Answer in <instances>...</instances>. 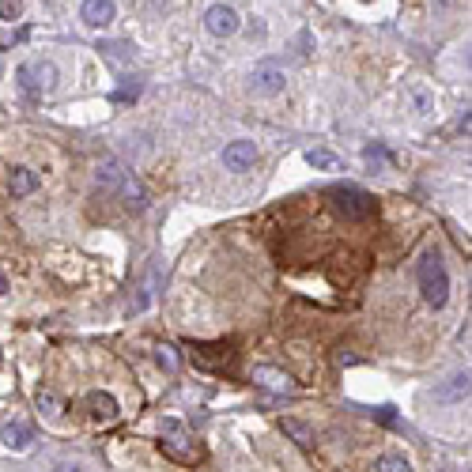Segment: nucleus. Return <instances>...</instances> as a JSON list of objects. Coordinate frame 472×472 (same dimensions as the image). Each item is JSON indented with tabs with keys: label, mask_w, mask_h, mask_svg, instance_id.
<instances>
[{
	"label": "nucleus",
	"mask_w": 472,
	"mask_h": 472,
	"mask_svg": "<svg viewBox=\"0 0 472 472\" xmlns=\"http://www.w3.org/2000/svg\"><path fill=\"white\" fill-rule=\"evenodd\" d=\"M378 419H382V423H390V427H393V423H397V416H393V408H378Z\"/></svg>",
	"instance_id": "cd10ccee"
},
{
	"label": "nucleus",
	"mask_w": 472,
	"mask_h": 472,
	"mask_svg": "<svg viewBox=\"0 0 472 472\" xmlns=\"http://www.w3.org/2000/svg\"><path fill=\"white\" fill-rule=\"evenodd\" d=\"M140 95V80H121V87L114 91V102H132Z\"/></svg>",
	"instance_id": "5701e85b"
},
{
	"label": "nucleus",
	"mask_w": 472,
	"mask_h": 472,
	"mask_svg": "<svg viewBox=\"0 0 472 472\" xmlns=\"http://www.w3.org/2000/svg\"><path fill=\"white\" fill-rule=\"evenodd\" d=\"M329 197H333V208L340 212L344 220H367V215L374 212L370 193L359 189V186H333Z\"/></svg>",
	"instance_id": "20e7f679"
},
{
	"label": "nucleus",
	"mask_w": 472,
	"mask_h": 472,
	"mask_svg": "<svg viewBox=\"0 0 472 472\" xmlns=\"http://www.w3.org/2000/svg\"><path fill=\"white\" fill-rule=\"evenodd\" d=\"M227 355H231V352H227V344H197V348H193V359H197L200 367H223Z\"/></svg>",
	"instance_id": "dca6fc26"
},
{
	"label": "nucleus",
	"mask_w": 472,
	"mask_h": 472,
	"mask_svg": "<svg viewBox=\"0 0 472 472\" xmlns=\"http://www.w3.org/2000/svg\"><path fill=\"white\" fill-rule=\"evenodd\" d=\"M284 83H287L284 68H280V65H272V60H264V65H257V68L250 72V87H253V95H264V99L280 95V91H284Z\"/></svg>",
	"instance_id": "39448f33"
},
{
	"label": "nucleus",
	"mask_w": 472,
	"mask_h": 472,
	"mask_svg": "<svg viewBox=\"0 0 472 472\" xmlns=\"http://www.w3.org/2000/svg\"><path fill=\"white\" fill-rule=\"evenodd\" d=\"M419 291L431 306H446V299H450V276H446L439 253H423L419 257Z\"/></svg>",
	"instance_id": "f03ea898"
},
{
	"label": "nucleus",
	"mask_w": 472,
	"mask_h": 472,
	"mask_svg": "<svg viewBox=\"0 0 472 472\" xmlns=\"http://www.w3.org/2000/svg\"><path fill=\"white\" fill-rule=\"evenodd\" d=\"M468 397V370H457L442 390H434V401L439 404H454V401H465Z\"/></svg>",
	"instance_id": "9b49d317"
},
{
	"label": "nucleus",
	"mask_w": 472,
	"mask_h": 472,
	"mask_svg": "<svg viewBox=\"0 0 472 472\" xmlns=\"http://www.w3.org/2000/svg\"><path fill=\"white\" fill-rule=\"evenodd\" d=\"M253 378H257L261 385H269V390H276V393H291L295 390V382L287 378L284 370H276V367H257V370H253Z\"/></svg>",
	"instance_id": "4468645a"
},
{
	"label": "nucleus",
	"mask_w": 472,
	"mask_h": 472,
	"mask_svg": "<svg viewBox=\"0 0 472 472\" xmlns=\"http://www.w3.org/2000/svg\"><path fill=\"white\" fill-rule=\"evenodd\" d=\"M306 163L313 166V171H340V155H333V151H325V148H310L306 151Z\"/></svg>",
	"instance_id": "a211bd4d"
},
{
	"label": "nucleus",
	"mask_w": 472,
	"mask_h": 472,
	"mask_svg": "<svg viewBox=\"0 0 472 472\" xmlns=\"http://www.w3.org/2000/svg\"><path fill=\"white\" fill-rule=\"evenodd\" d=\"M204 27H208V34H215V38H231L238 31V11L231 4H212L204 11Z\"/></svg>",
	"instance_id": "423d86ee"
},
{
	"label": "nucleus",
	"mask_w": 472,
	"mask_h": 472,
	"mask_svg": "<svg viewBox=\"0 0 472 472\" xmlns=\"http://www.w3.org/2000/svg\"><path fill=\"white\" fill-rule=\"evenodd\" d=\"M155 359H159V367H163V370H171V374L178 370V355H174V348H171V344H159V348H155Z\"/></svg>",
	"instance_id": "b1692460"
},
{
	"label": "nucleus",
	"mask_w": 472,
	"mask_h": 472,
	"mask_svg": "<svg viewBox=\"0 0 472 472\" xmlns=\"http://www.w3.org/2000/svg\"><path fill=\"white\" fill-rule=\"evenodd\" d=\"M0 16H4V19H19V0H0Z\"/></svg>",
	"instance_id": "a878e982"
},
{
	"label": "nucleus",
	"mask_w": 472,
	"mask_h": 472,
	"mask_svg": "<svg viewBox=\"0 0 472 472\" xmlns=\"http://www.w3.org/2000/svg\"><path fill=\"white\" fill-rule=\"evenodd\" d=\"M385 159H390V155H385V148H382V144H367V148H363V163H367V166H374V171H382V166H385Z\"/></svg>",
	"instance_id": "4be33fe9"
},
{
	"label": "nucleus",
	"mask_w": 472,
	"mask_h": 472,
	"mask_svg": "<svg viewBox=\"0 0 472 472\" xmlns=\"http://www.w3.org/2000/svg\"><path fill=\"white\" fill-rule=\"evenodd\" d=\"M280 427H284V434H287V439H291L295 446H302V450H313V427H306L302 419L284 416V419H280Z\"/></svg>",
	"instance_id": "ddd939ff"
},
{
	"label": "nucleus",
	"mask_w": 472,
	"mask_h": 472,
	"mask_svg": "<svg viewBox=\"0 0 472 472\" xmlns=\"http://www.w3.org/2000/svg\"><path fill=\"white\" fill-rule=\"evenodd\" d=\"M125 178H129V171L121 166V159H114V155H110V159H102L99 166H95V181H99L102 189H110V193H117V189H121V181H125Z\"/></svg>",
	"instance_id": "1a4fd4ad"
},
{
	"label": "nucleus",
	"mask_w": 472,
	"mask_h": 472,
	"mask_svg": "<svg viewBox=\"0 0 472 472\" xmlns=\"http://www.w3.org/2000/svg\"><path fill=\"white\" fill-rule=\"evenodd\" d=\"M374 472H412V468H408V461L401 454H382L378 461H374Z\"/></svg>",
	"instance_id": "aec40b11"
},
{
	"label": "nucleus",
	"mask_w": 472,
	"mask_h": 472,
	"mask_svg": "<svg viewBox=\"0 0 472 472\" xmlns=\"http://www.w3.org/2000/svg\"><path fill=\"white\" fill-rule=\"evenodd\" d=\"M38 408H42V412L50 416V419H57V416H60V401H57V397H53L50 390L38 393Z\"/></svg>",
	"instance_id": "393cba45"
},
{
	"label": "nucleus",
	"mask_w": 472,
	"mask_h": 472,
	"mask_svg": "<svg viewBox=\"0 0 472 472\" xmlns=\"http://www.w3.org/2000/svg\"><path fill=\"white\" fill-rule=\"evenodd\" d=\"M253 163H257V144H253V140H231L223 148V166H227V171L242 174V171H250Z\"/></svg>",
	"instance_id": "0eeeda50"
},
{
	"label": "nucleus",
	"mask_w": 472,
	"mask_h": 472,
	"mask_svg": "<svg viewBox=\"0 0 472 472\" xmlns=\"http://www.w3.org/2000/svg\"><path fill=\"white\" fill-rule=\"evenodd\" d=\"M34 186H38V178H34V171H31V166H16V171H11V178H8L11 197H31V193H34Z\"/></svg>",
	"instance_id": "2eb2a0df"
},
{
	"label": "nucleus",
	"mask_w": 472,
	"mask_h": 472,
	"mask_svg": "<svg viewBox=\"0 0 472 472\" xmlns=\"http://www.w3.org/2000/svg\"><path fill=\"white\" fill-rule=\"evenodd\" d=\"M299 45H302V53H310V45H313V38H310V31H302V34H299Z\"/></svg>",
	"instance_id": "c85d7f7f"
},
{
	"label": "nucleus",
	"mask_w": 472,
	"mask_h": 472,
	"mask_svg": "<svg viewBox=\"0 0 472 472\" xmlns=\"http://www.w3.org/2000/svg\"><path fill=\"white\" fill-rule=\"evenodd\" d=\"M99 50H102V57L110 60V65H129V60L136 57V53H132V45H129V42H102Z\"/></svg>",
	"instance_id": "6ab92c4d"
},
{
	"label": "nucleus",
	"mask_w": 472,
	"mask_h": 472,
	"mask_svg": "<svg viewBox=\"0 0 472 472\" xmlns=\"http://www.w3.org/2000/svg\"><path fill=\"white\" fill-rule=\"evenodd\" d=\"M117 193H121V204H125L129 212H144V208H148V189H144L136 178H125Z\"/></svg>",
	"instance_id": "f8f14e48"
},
{
	"label": "nucleus",
	"mask_w": 472,
	"mask_h": 472,
	"mask_svg": "<svg viewBox=\"0 0 472 472\" xmlns=\"http://www.w3.org/2000/svg\"><path fill=\"white\" fill-rule=\"evenodd\" d=\"M0 439H4L8 450H27L31 439H34V431L27 427V423H8V427L0 431Z\"/></svg>",
	"instance_id": "f3484780"
},
{
	"label": "nucleus",
	"mask_w": 472,
	"mask_h": 472,
	"mask_svg": "<svg viewBox=\"0 0 472 472\" xmlns=\"http://www.w3.org/2000/svg\"><path fill=\"white\" fill-rule=\"evenodd\" d=\"M155 284H159V264H155V269L148 272V280H144V291H140L136 302H132V310H144V306H148V302L155 299Z\"/></svg>",
	"instance_id": "412c9836"
},
{
	"label": "nucleus",
	"mask_w": 472,
	"mask_h": 472,
	"mask_svg": "<svg viewBox=\"0 0 472 472\" xmlns=\"http://www.w3.org/2000/svg\"><path fill=\"white\" fill-rule=\"evenodd\" d=\"M16 80H19V91H23V95H31V99H42V95H50V91L57 87L60 72H57L53 60H27V65H19Z\"/></svg>",
	"instance_id": "7ed1b4c3"
},
{
	"label": "nucleus",
	"mask_w": 472,
	"mask_h": 472,
	"mask_svg": "<svg viewBox=\"0 0 472 472\" xmlns=\"http://www.w3.org/2000/svg\"><path fill=\"white\" fill-rule=\"evenodd\" d=\"M412 95H416V102H419V110H423V114H427V110H431V99H427V91H412Z\"/></svg>",
	"instance_id": "bb28decb"
},
{
	"label": "nucleus",
	"mask_w": 472,
	"mask_h": 472,
	"mask_svg": "<svg viewBox=\"0 0 472 472\" xmlns=\"http://www.w3.org/2000/svg\"><path fill=\"white\" fill-rule=\"evenodd\" d=\"M117 16V8H114V0H83V8H80V19L87 23L91 31H102V27H110Z\"/></svg>",
	"instance_id": "6e6552de"
},
{
	"label": "nucleus",
	"mask_w": 472,
	"mask_h": 472,
	"mask_svg": "<svg viewBox=\"0 0 472 472\" xmlns=\"http://www.w3.org/2000/svg\"><path fill=\"white\" fill-rule=\"evenodd\" d=\"M8 291V280H4V276H0V295H4Z\"/></svg>",
	"instance_id": "7c9ffc66"
},
{
	"label": "nucleus",
	"mask_w": 472,
	"mask_h": 472,
	"mask_svg": "<svg viewBox=\"0 0 472 472\" xmlns=\"http://www.w3.org/2000/svg\"><path fill=\"white\" fill-rule=\"evenodd\" d=\"M159 450L171 457V461H178V465H197L200 461V446L189 442V434H186V427H181L178 419H163V427H159Z\"/></svg>",
	"instance_id": "f257e3e1"
},
{
	"label": "nucleus",
	"mask_w": 472,
	"mask_h": 472,
	"mask_svg": "<svg viewBox=\"0 0 472 472\" xmlns=\"http://www.w3.org/2000/svg\"><path fill=\"white\" fill-rule=\"evenodd\" d=\"M87 412H91V419H99V423H114L117 419V401L110 393L95 390V393H87Z\"/></svg>",
	"instance_id": "9d476101"
},
{
	"label": "nucleus",
	"mask_w": 472,
	"mask_h": 472,
	"mask_svg": "<svg viewBox=\"0 0 472 472\" xmlns=\"http://www.w3.org/2000/svg\"><path fill=\"white\" fill-rule=\"evenodd\" d=\"M53 472H83V468H80L76 461H60V465H57Z\"/></svg>",
	"instance_id": "c756f323"
}]
</instances>
